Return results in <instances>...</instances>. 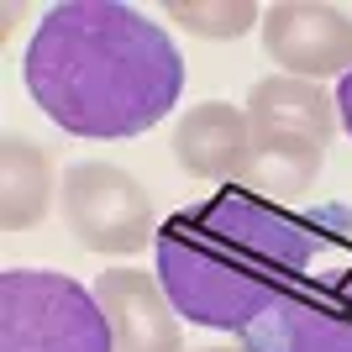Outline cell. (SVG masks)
<instances>
[{
    "mask_svg": "<svg viewBox=\"0 0 352 352\" xmlns=\"http://www.w3.org/2000/svg\"><path fill=\"white\" fill-rule=\"evenodd\" d=\"M95 300H100L105 321H111L116 352H184L179 310L153 274H142V268H111V274L95 279Z\"/></svg>",
    "mask_w": 352,
    "mask_h": 352,
    "instance_id": "7",
    "label": "cell"
},
{
    "mask_svg": "<svg viewBox=\"0 0 352 352\" xmlns=\"http://www.w3.org/2000/svg\"><path fill=\"white\" fill-rule=\"evenodd\" d=\"M352 252L347 206H279L221 190L158 226V284L174 310L210 331H248Z\"/></svg>",
    "mask_w": 352,
    "mask_h": 352,
    "instance_id": "1",
    "label": "cell"
},
{
    "mask_svg": "<svg viewBox=\"0 0 352 352\" xmlns=\"http://www.w3.org/2000/svg\"><path fill=\"white\" fill-rule=\"evenodd\" d=\"M168 16L195 37H242L248 27H263V11L248 0H226V6H200V0H168Z\"/></svg>",
    "mask_w": 352,
    "mask_h": 352,
    "instance_id": "12",
    "label": "cell"
},
{
    "mask_svg": "<svg viewBox=\"0 0 352 352\" xmlns=\"http://www.w3.org/2000/svg\"><path fill=\"white\" fill-rule=\"evenodd\" d=\"M200 352H252V347H200Z\"/></svg>",
    "mask_w": 352,
    "mask_h": 352,
    "instance_id": "14",
    "label": "cell"
},
{
    "mask_svg": "<svg viewBox=\"0 0 352 352\" xmlns=\"http://www.w3.org/2000/svg\"><path fill=\"white\" fill-rule=\"evenodd\" d=\"M263 47L294 79L352 74V16L316 0H279L263 11Z\"/></svg>",
    "mask_w": 352,
    "mask_h": 352,
    "instance_id": "6",
    "label": "cell"
},
{
    "mask_svg": "<svg viewBox=\"0 0 352 352\" xmlns=\"http://www.w3.org/2000/svg\"><path fill=\"white\" fill-rule=\"evenodd\" d=\"M53 158L43 142H32L21 132H6L0 142V226L6 232H27L47 216L53 206Z\"/></svg>",
    "mask_w": 352,
    "mask_h": 352,
    "instance_id": "10",
    "label": "cell"
},
{
    "mask_svg": "<svg viewBox=\"0 0 352 352\" xmlns=\"http://www.w3.org/2000/svg\"><path fill=\"white\" fill-rule=\"evenodd\" d=\"M326 163L321 142H284V137H252L248 163H242V190L263 195V200H300L316 184Z\"/></svg>",
    "mask_w": 352,
    "mask_h": 352,
    "instance_id": "11",
    "label": "cell"
},
{
    "mask_svg": "<svg viewBox=\"0 0 352 352\" xmlns=\"http://www.w3.org/2000/svg\"><path fill=\"white\" fill-rule=\"evenodd\" d=\"M248 132L252 137H284V142H321L331 147L337 137V100L316 79L294 74H268L248 89Z\"/></svg>",
    "mask_w": 352,
    "mask_h": 352,
    "instance_id": "8",
    "label": "cell"
},
{
    "mask_svg": "<svg viewBox=\"0 0 352 352\" xmlns=\"http://www.w3.org/2000/svg\"><path fill=\"white\" fill-rule=\"evenodd\" d=\"M252 352H352V268L310 279L258 326L242 331Z\"/></svg>",
    "mask_w": 352,
    "mask_h": 352,
    "instance_id": "5",
    "label": "cell"
},
{
    "mask_svg": "<svg viewBox=\"0 0 352 352\" xmlns=\"http://www.w3.org/2000/svg\"><path fill=\"white\" fill-rule=\"evenodd\" d=\"M248 147H252L248 111H236V105H226V100L190 105V111L174 121V163L195 179H210V184L242 179Z\"/></svg>",
    "mask_w": 352,
    "mask_h": 352,
    "instance_id": "9",
    "label": "cell"
},
{
    "mask_svg": "<svg viewBox=\"0 0 352 352\" xmlns=\"http://www.w3.org/2000/svg\"><path fill=\"white\" fill-rule=\"evenodd\" d=\"M337 116H342V126H347V137H352V74L337 85Z\"/></svg>",
    "mask_w": 352,
    "mask_h": 352,
    "instance_id": "13",
    "label": "cell"
},
{
    "mask_svg": "<svg viewBox=\"0 0 352 352\" xmlns=\"http://www.w3.org/2000/svg\"><path fill=\"white\" fill-rule=\"evenodd\" d=\"M27 89L43 116L74 137H142L179 105L184 58L168 32L132 6L69 0L32 37Z\"/></svg>",
    "mask_w": 352,
    "mask_h": 352,
    "instance_id": "2",
    "label": "cell"
},
{
    "mask_svg": "<svg viewBox=\"0 0 352 352\" xmlns=\"http://www.w3.org/2000/svg\"><path fill=\"white\" fill-rule=\"evenodd\" d=\"M0 352H116L100 300L47 268L0 274Z\"/></svg>",
    "mask_w": 352,
    "mask_h": 352,
    "instance_id": "3",
    "label": "cell"
},
{
    "mask_svg": "<svg viewBox=\"0 0 352 352\" xmlns=\"http://www.w3.org/2000/svg\"><path fill=\"white\" fill-rule=\"evenodd\" d=\"M63 221L89 252H142L153 226V200L126 168L116 163H74L63 174Z\"/></svg>",
    "mask_w": 352,
    "mask_h": 352,
    "instance_id": "4",
    "label": "cell"
}]
</instances>
